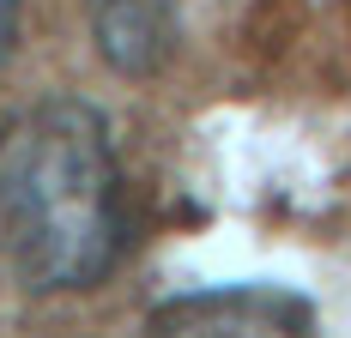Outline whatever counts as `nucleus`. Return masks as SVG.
<instances>
[{
  "label": "nucleus",
  "mask_w": 351,
  "mask_h": 338,
  "mask_svg": "<svg viewBox=\"0 0 351 338\" xmlns=\"http://www.w3.org/2000/svg\"><path fill=\"white\" fill-rule=\"evenodd\" d=\"M0 248L31 290H85L121 260V164L91 103L49 97L0 127Z\"/></svg>",
  "instance_id": "obj_1"
},
{
  "label": "nucleus",
  "mask_w": 351,
  "mask_h": 338,
  "mask_svg": "<svg viewBox=\"0 0 351 338\" xmlns=\"http://www.w3.org/2000/svg\"><path fill=\"white\" fill-rule=\"evenodd\" d=\"M145 338H321L315 308L279 284H218L152 314Z\"/></svg>",
  "instance_id": "obj_2"
},
{
  "label": "nucleus",
  "mask_w": 351,
  "mask_h": 338,
  "mask_svg": "<svg viewBox=\"0 0 351 338\" xmlns=\"http://www.w3.org/2000/svg\"><path fill=\"white\" fill-rule=\"evenodd\" d=\"M97 49L115 73H158L176 49V0H85Z\"/></svg>",
  "instance_id": "obj_3"
},
{
  "label": "nucleus",
  "mask_w": 351,
  "mask_h": 338,
  "mask_svg": "<svg viewBox=\"0 0 351 338\" xmlns=\"http://www.w3.org/2000/svg\"><path fill=\"white\" fill-rule=\"evenodd\" d=\"M19 18H25V0H0V61H6L12 42H19Z\"/></svg>",
  "instance_id": "obj_4"
}]
</instances>
